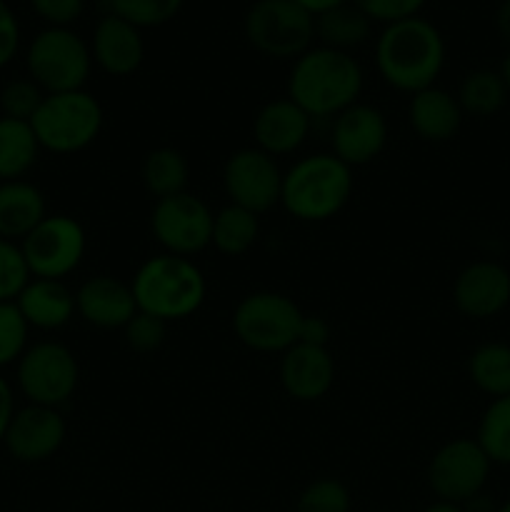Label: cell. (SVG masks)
<instances>
[{"instance_id": "ac0fdd59", "label": "cell", "mask_w": 510, "mask_h": 512, "mask_svg": "<svg viewBox=\"0 0 510 512\" xmlns=\"http://www.w3.org/2000/svg\"><path fill=\"white\" fill-rule=\"evenodd\" d=\"M90 55L103 73L113 78H128L145 60L143 30L108 13L95 25L93 38H90Z\"/></svg>"}, {"instance_id": "d590c367", "label": "cell", "mask_w": 510, "mask_h": 512, "mask_svg": "<svg viewBox=\"0 0 510 512\" xmlns=\"http://www.w3.org/2000/svg\"><path fill=\"white\" fill-rule=\"evenodd\" d=\"M123 335L128 348L135 353H155L158 348H163L165 338H168V323L138 310L123 328Z\"/></svg>"}, {"instance_id": "5b68a950", "label": "cell", "mask_w": 510, "mask_h": 512, "mask_svg": "<svg viewBox=\"0 0 510 512\" xmlns=\"http://www.w3.org/2000/svg\"><path fill=\"white\" fill-rule=\"evenodd\" d=\"M103 105L88 90L45 95L43 105L33 115L30 125L40 148L48 153H80L95 143L103 130Z\"/></svg>"}, {"instance_id": "5bb4252c", "label": "cell", "mask_w": 510, "mask_h": 512, "mask_svg": "<svg viewBox=\"0 0 510 512\" xmlns=\"http://www.w3.org/2000/svg\"><path fill=\"white\" fill-rule=\"evenodd\" d=\"M388 143V120L383 110L368 103H355L333 118L330 148L348 168L373 163Z\"/></svg>"}, {"instance_id": "4dcf8cb0", "label": "cell", "mask_w": 510, "mask_h": 512, "mask_svg": "<svg viewBox=\"0 0 510 512\" xmlns=\"http://www.w3.org/2000/svg\"><path fill=\"white\" fill-rule=\"evenodd\" d=\"M185 0H108L110 13L135 28H160L180 13Z\"/></svg>"}, {"instance_id": "8d00e7d4", "label": "cell", "mask_w": 510, "mask_h": 512, "mask_svg": "<svg viewBox=\"0 0 510 512\" xmlns=\"http://www.w3.org/2000/svg\"><path fill=\"white\" fill-rule=\"evenodd\" d=\"M365 15H368L373 23H400V20H408L420 15L423 5L428 0H353Z\"/></svg>"}, {"instance_id": "ffe728a7", "label": "cell", "mask_w": 510, "mask_h": 512, "mask_svg": "<svg viewBox=\"0 0 510 512\" xmlns=\"http://www.w3.org/2000/svg\"><path fill=\"white\" fill-rule=\"evenodd\" d=\"M310 123H313V118L300 105H295L288 95L270 100L253 118L255 148L273 155V158L295 153L308 140Z\"/></svg>"}, {"instance_id": "44dd1931", "label": "cell", "mask_w": 510, "mask_h": 512, "mask_svg": "<svg viewBox=\"0 0 510 512\" xmlns=\"http://www.w3.org/2000/svg\"><path fill=\"white\" fill-rule=\"evenodd\" d=\"M463 118L465 115L460 110L458 98L438 85H430V88L410 95L408 123L425 143H448L450 138L458 135Z\"/></svg>"}, {"instance_id": "8992f818", "label": "cell", "mask_w": 510, "mask_h": 512, "mask_svg": "<svg viewBox=\"0 0 510 512\" xmlns=\"http://www.w3.org/2000/svg\"><path fill=\"white\" fill-rule=\"evenodd\" d=\"M25 68L28 78L35 80L45 95L85 90L93 70L90 43L70 28H45L30 40Z\"/></svg>"}, {"instance_id": "f546056e", "label": "cell", "mask_w": 510, "mask_h": 512, "mask_svg": "<svg viewBox=\"0 0 510 512\" xmlns=\"http://www.w3.org/2000/svg\"><path fill=\"white\" fill-rule=\"evenodd\" d=\"M478 445L493 465H510V395L495 398L478 425Z\"/></svg>"}, {"instance_id": "836d02e7", "label": "cell", "mask_w": 510, "mask_h": 512, "mask_svg": "<svg viewBox=\"0 0 510 512\" xmlns=\"http://www.w3.org/2000/svg\"><path fill=\"white\" fill-rule=\"evenodd\" d=\"M30 268L20 243L0 238V303H15L25 285L30 283Z\"/></svg>"}, {"instance_id": "8fae6325", "label": "cell", "mask_w": 510, "mask_h": 512, "mask_svg": "<svg viewBox=\"0 0 510 512\" xmlns=\"http://www.w3.org/2000/svg\"><path fill=\"white\" fill-rule=\"evenodd\" d=\"M215 213L198 195L180 193L155 200L150 213V230L165 253L193 258L213 243Z\"/></svg>"}, {"instance_id": "ba28073f", "label": "cell", "mask_w": 510, "mask_h": 512, "mask_svg": "<svg viewBox=\"0 0 510 512\" xmlns=\"http://www.w3.org/2000/svg\"><path fill=\"white\" fill-rule=\"evenodd\" d=\"M245 40L265 58L298 60L313 48L315 18L293 0H255L243 20Z\"/></svg>"}, {"instance_id": "d4e9b609", "label": "cell", "mask_w": 510, "mask_h": 512, "mask_svg": "<svg viewBox=\"0 0 510 512\" xmlns=\"http://www.w3.org/2000/svg\"><path fill=\"white\" fill-rule=\"evenodd\" d=\"M40 150L33 125L0 115V183L23 180L38 163Z\"/></svg>"}, {"instance_id": "7c38bea8", "label": "cell", "mask_w": 510, "mask_h": 512, "mask_svg": "<svg viewBox=\"0 0 510 512\" xmlns=\"http://www.w3.org/2000/svg\"><path fill=\"white\" fill-rule=\"evenodd\" d=\"M493 463L478 440L455 438L433 455L428 465V485L440 500L465 505L483 493Z\"/></svg>"}, {"instance_id": "e575fe53", "label": "cell", "mask_w": 510, "mask_h": 512, "mask_svg": "<svg viewBox=\"0 0 510 512\" xmlns=\"http://www.w3.org/2000/svg\"><path fill=\"white\" fill-rule=\"evenodd\" d=\"M295 512H350V493L340 480H313L300 493Z\"/></svg>"}, {"instance_id": "83f0119b", "label": "cell", "mask_w": 510, "mask_h": 512, "mask_svg": "<svg viewBox=\"0 0 510 512\" xmlns=\"http://www.w3.org/2000/svg\"><path fill=\"white\" fill-rule=\"evenodd\" d=\"M258 235V215L228 203L225 208H220L218 213H215L213 243L210 245H215L223 255L238 258V255H245L255 243H258Z\"/></svg>"}, {"instance_id": "f1b7e54d", "label": "cell", "mask_w": 510, "mask_h": 512, "mask_svg": "<svg viewBox=\"0 0 510 512\" xmlns=\"http://www.w3.org/2000/svg\"><path fill=\"white\" fill-rule=\"evenodd\" d=\"M468 375L475 388L493 400L510 395V345L485 343L475 348L468 360Z\"/></svg>"}, {"instance_id": "7bdbcfd3", "label": "cell", "mask_w": 510, "mask_h": 512, "mask_svg": "<svg viewBox=\"0 0 510 512\" xmlns=\"http://www.w3.org/2000/svg\"><path fill=\"white\" fill-rule=\"evenodd\" d=\"M495 30L505 43H510V0H500L498 10H495Z\"/></svg>"}, {"instance_id": "2e32d148", "label": "cell", "mask_w": 510, "mask_h": 512, "mask_svg": "<svg viewBox=\"0 0 510 512\" xmlns=\"http://www.w3.org/2000/svg\"><path fill=\"white\" fill-rule=\"evenodd\" d=\"M453 303L465 318L488 320L510 303V273L493 260H478L460 270L453 285Z\"/></svg>"}, {"instance_id": "b9f144b4", "label": "cell", "mask_w": 510, "mask_h": 512, "mask_svg": "<svg viewBox=\"0 0 510 512\" xmlns=\"http://www.w3.org/2000/svg\"><path fill=\"white\" fill-rule=\"evenodd\" d=\"M293 3H298L303 10H308L313 18H318V15L328 13V10L338 8V5L348 3V0H293Z\"/></svg>"}, {"instance_id": "60d3db41", "label": "cell", "mask_w": 510, "mask_h": 512, "mask_svg": "<svg viewBox=\"0 0 510 512\" xmlns=\"http://www.w3.org/2000/svg\"><path fill=\"white\" fill-rule=\"evenodd\" d=\"M15 395H13V385L0 375V443L5 438V430H8L10 420L15 415Z\"/></svg>"}, {"instance_id": "30bf717a", "label": "cell", "mask_w": 510, "mask_h": 512, "mask_svg": "<svg viewBox=\"0 0 510 512\" xmlns=\"http://www.w3.org/2000/svg\"><path fill=\"white\" fill-rule=\"evenodd\" d=\"M20 248L33 278L63 280L83 263L88 238L75 218L48 213L20 240Z\"/></svg>"}, {"instance_id": "f35d334b", "label": "cell", "mask_w": 510, "mask_h": 512, "mask_svg": "<svg viewBox=\"0 0 510 512\" xmlns=\"http://www.w3.org/2000/svg\"><path fill=\"white\" fill-rule=\"evenodd\" d=\"M20 48V25L15 13L5 0H0V68L18 55Z\"/></svg>"}, {"instance_id": "277c9868", "label": "cell", "mask_w": 510, "mask_h": 512, "mask_svg": "<svg viewBox=\"0 0 510 512\" xmlns=\"http://www.w3.org/2000/svg\"><path fill=\"white\" fill-rule=\"evenodd\" d=\"M353 195V168L333 153L300 158L283 173L280 205L285 213L303 223H323L335 218Z\"/></svg>"}, {"instance_id": "74e56055", "label": "cell", "mask_w": 510, "mask_h": 512, "mask_svg": "<svg viewBox=\"0 0 510 512\" xmlns=\"http://www.w3.org/2000/svg\"><path fill=\"white\" fill-rule=\"evenodd\" d=\"M33 13L48 23V28H70L83 15L85 0H28Z\"/></svg>"}, {"instance_id": "d6a6232c", "label": "cell", "mask_w": 510, "mask_h": 512, "mask_svg": "<svg viewBox=\"0 0 510 512\" xmlns=\"http://www.w3.org/2000/svg\"><path fill=\"white\" fill-rule=\"evenodd\" d=\"M30 325L15 303H0V368L18 363L28 350Z\"/></svg>"}, {"instance_id": "4fadbf2b", "label": "cell", "mask_w": 510, "mask_h": 512, "mask_svg": "<svg viewBox=\"0 0 510 512\" xmlns=\"http://www.w3.org/2000/svg\"><path fill=\"white\" fill-rule=\"evenodd\" d=\"M223 188L230 203L263 215L280 203L283 170L278 168L273 155L263 153L255 145L240 148L225 160Z\"/></svg>"}, {"instance_id": "ab89813d", "label": "cell", "mask_w": 510, "mask_h": 512, "mask_svg": "<svg viewBox=\"0 0 510 512\" xmlns=\"http://www.w3.org/2000/svg\"><path fill=\"white\" fill-rule=\"evenodd\" d=\"M328 340H330L328 320L318 318V315H305L303 325H300L298 343L318 345V348H328Z\"/></svg>"}, {"instance_id": "9a60e30c", "label": "cell", "mask_w": 510, "mask_h": 512, "mask_svg": "<svg viewBox=\"0 0 510 512\" xmlns=\"http://www.w3.org/2000/svg\"><path fill=\"white\" fill-rule=\"evenodd\" d=\"M65 435L68 425L58 408L28 403L25 408L15 410L5 430L3 445L18 463H43L63 448Z\"/></svg>"}, {"instance_id": "1f68e13d", "label": "cell", "mask_w": 510, "mask_h": 512, "mask_svg": "<svg viewBox=\"0 0 510 512\" xmlns=\"http://www.w3.org/2000/svg\"><path fill=\"white\" fill-rule=\"evenodd\" d=\"M43 100L45 93L35 80L13 78L0 88V115L30 123L40 105H43Z\"/></svg>"}, {"instance_id": "7a4b0ae2", "label": "cell", "mask_w": 510, "mask_h": 512, "mask_svg": "<svg viewBox=\"0 0 510 512\" xmlns=\"http://www.w3.org/2000/svg\"><path fill=\"white\" fill-rule=\"evenodd\" d=\"M363 83V68L353 55L313 45L298 60H293L288 75V98L310 118H335L358 103Z\"/></svg>"}, {"instance_id": "e0dca14e", "label": "cell", "mask_w": 510, "mask_h": 512, "mask_svg": "<svg viewBox=\"0 0 510 512\" xmlns=\"http://www.w3.org/2000/svg\"><path fill=\"white\" fill-rule=\"evenodd\" d=\"M75 313L93 328L123 330L138 313V305L130 283L113 275H95L75 290Z\"/></svg>"}, {"instance_id": "bcb514c9", "label": "cell", "mask_w": 510, "mask_h": 512, "mask_svg": "<svg viewBox=\"0 0 510 512\" xmlns=\"http://www.w3.org/2000/svg\"><path fill=\"white\" fill-rule=\"evenodd\" d=\"M498 512H510V500L505 505H500V510Z\"/></svg>"}, {"instance_id": "6da1fadb", "label": "cell", "mask_w": 510, "mask_h": 512, "mask_svg": "<svg viewBox=\"0 0 510 512\" xmlns=\"http://www.w3.org/2000/svg\"><path fill=\"white\" fill-rule=\"evenodd\" d=\"M375 65L390 88L420 93L435 85L445 65V40L423 15L385 25L375 43Z\"/></svg>"}, {"instance_id": "603a6c76", "label": "cell", "mask_w": 510, "mask_h": 512, "mask_svg": "<svg viewBox=\"0 0 510 512\" xmlns=\"http://www.w3.org/2000/svg\"><path fill=\"white\" fill-rule=\"evenodd\" d=\"M48 215V203L40 188L28 180L0 183V238L20 243Z\"/></svg>"}, {"instance_id": "f6af8a7d", "label": "cell", "mask_w": 510, "mask_h": 512, "mask_svg": "<svg viewBox=\"0 0 510 512\" xmlns=\"http://www.w3.org/2000/svg\"><path fill=\"white\" fill-rule=\"evenodd\" d=\"M500 75H503L505 85H508V93H510V50H508V55L503 58V65H500Z\"/></svg>"}, {"instance_id": "484cf974", "label": "cell", "mask_w": 510, "mask_h": 512, "mask_svg": "<svg viewBox=\"0 0 510 512\" xmlns=\"http://www.w3.org/2000/svg\"><path fill=\"white\" fill-rule=\"evenodd\" d=\"M143 185L155 200L173 198V195L188 193L190 165L180 150L175 148H155L145 155L143 168Z\"/></svg>"}, {"instance_id": "4316f807", "label": "cell", "mask_w": 510, "mask_h": 512, "mask_svg": "<svg viewBox=\"0 0 510 512\" xmlns=\"http://www.w3.org/2000/svg\"><path fill=\"white\" fill-rule=\"evenodd\" d=\"M455 98H458L463 115L490 118V115L500 113L505 108L510 93L500 70L480 68L465 75Z\"/></svg>"}, {"instance_id": "7402d4cb", "label": "cell", "mask_w": 510, "mask_h": 512, "mask_svg": "<svg viewBox=\"0 0 510 512\" xmlns=\"http://www.w3.org/2000/svg\"><path fill=\"white\" fill-rule=\"evenodd\" d=\"M25 323L38 330H60L75 318V293L63 280L30 278L15 298Z\"/></svg>"}, {"instance_id": "9c48e42d", "label": "cell", "mask_w": 510, "mask_h": 512, "mask_svg": "<svg viewBox=\"0 0 510 512\" xmlns=\"http://www.w3.org/2000/svg\"><path fill=\"white\" fill-rule=\"evenodd\" d=\"M15 365H18L15 380L20 393L33 405L60 410V405L68 403L78 388V360L73 350L55 340L28 345L23 358Z\"/></svg>"}, {"instance_id": "ee69618b", "label": "cell", "mask_w": 510, "mask_h": 512, "mask_svg": "<svg viewBox=\"0 0 510 512\" xmlns=\"http://www.w3.org/2000/svg\"><path fill=\"white\" fill-rule=\"evenodd\" d=\"M423 512H468L463 505H455V503H445V500H438V503L428 505Z\"/></svg>"}, {"instance_id": "3957f363", "label": "cell", "mask_w": 510, "mask_h": 512, "mask_svg": "<svg viewBox=\"0 0 510 512\" xmlns=\"http://www.w3.org/2000/svg\"><path fill=\"white\" fill-rule=\"evenodd\" d=\"M130 288H133L135 305L140 313H148L165 323L198 313L200 305L205 303V293H208L203 270L190 258L170 253H160L145 260L135 270Z\"/></svg>"}, {"instance_id": "d6986e66", "label": "cell", "mask_w": 510, "mask_h": 512, "mask_svg": "<svg viewBox=\"0 0 510 512\" xmlns=\"http://www.w3.org/2000/svg\"><path fill=\"white\" fill-rule=\"evenodd\" d=\"M280 383L290 398L315 403L325 398L335 383V360L328 348L295 343L280 360Z\"/></svg>"}, {"instance_id": "52a82bcc", "label": "cell", "mask_w": 510, "mask_h": 512, "mask_svg": "<svg viewBox=\"0 0 510 512\" xmlns=\"http://www.w3.org/2000/svg\"><path fill=\"white\" fill-rule=\"evenodd\" d=\"M303 318V310L288 295L258 290L235 305L233 330L245 348L258 353H285L298 343Z\"/></svg>"}, {"instance_id": "cb8c5ba5", "label": "cell", "mask_w": 510, "mask_h": 512, "mask_svg": "<svg viewBox=\"0 0 510 512\" xmlns=\"http://www.w3.org/2000/svg\"><path fill=\"white\" fill-rule=\"evenodd\" d=\"M370 33H373V20L353 0L315 18V38H320V45L343 53L363 45Z\"/></svg>"}]
</instances>
